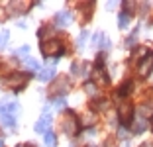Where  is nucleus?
Wrapping results in <instances>:
<instances>
[{
	"instance_id": "22",
	"label": "nucleus",
	"mask_w": 153,
	"mask_h": 147,
	"mask_svg": "<svg viewBox=\"0 0 153 147\" xmlns=\"http://www.w3.org/2000/svg\"><path fill=\"white\" fill-rule=\"evenodd\" d=\"M27 51H30V45H24V47H20L18 51H16V55H26Z\"/></svg>"
},
{
	"instance_id": "16",
	"label": "nucleus",
	"mask_w": 153,
	"mask_h": 147,
	"mask_svg": "<svg viewBox=\"0 0 153 147\" xmlns=\"http://www.w3.org/2000/svg\"><path fill=\"white\" fill-rule=\"evenodd\" d=\"M2 120V124L8 125V128H16V118H10V116H2L0 118Z\"/></svg>"
},
{
	"instance_id": "26",
	"label": "nucleus",
	"mask_w": 153,
	"mask_h": 147,
	"mask_svg": "<svg viewBox=\"0 0 153 147\" xmlns=\"http://www.w3.org/2000/svg\"><path fill=\"white\" fill-rule=\"evenodd\" d=\"M141 147H151V143H143V145H141Z\"/></svg>"
},
{
	"instance_id": "9",
	"label": "nucleus",
	"mask_w": 153,
	"mask_h": 147,
	"mask_svg": "<svg viewBox=\"0 0 153 147\" xmlns=\"http://www.w3.org/2000/svg\"><path fill=\"white\" fill-rule=\"evenodd\" d=\"M73 22V14L71 12H57L55 14V24L61 27H67Z\"/></svg>"
},
{
	"instance_id": "17",
	"label": "nucleus",
	"mask_w": 153,
	"mask_h": 147,
	"mask_svg": "<svg viewBox=\"0 0 153 147\" xmlns=\"http://www.w3.org/2000/svg\"><path fill=\"white\" fill-rule=\"evenodd\" d=\"M94 75H96V80H98V82H102V85H106V82H108V79H106V75L100 71V67L94 71Z\"/></svg>"
},
{
	"instance_id": "12",
	"label": "nucleus",
	"mask_w": 153,
	"mask_h": 147,
	"mask_svg": "<svg viewBox=\"0 0 153 147\" xmlns=\"http://www.w3.org/2000/svg\"><path fill=\"white\" fill-rule=\"evenodd\" d=\"M128 24H130V14H128V12H122L120 18H118V26L124 30V27H128Z\"/></svg>"
},
{
	"instance_id": "10",
	"label": "nucleus",
	"mask_w": 153,
	"mask_h": 147,
	"mask_svg": "<svg viewBox=\"0 0 153 147\" xmlns=\"http://www.w3.org/2000/svg\"><path fill=\"white\" fill-rule=\"evenodd\" d=\"M145 129H147V120H145V118L135 120L134 125H131V131H134V134H143Z\"/></svg>"
},
{
	"instance_id": "13",
	"label": "nucleus",
	"mask_w": 153,
	"mask_h": 147,
	"mask_svg": "<svg viewBox=\"0 0 153 147\" xmlns=\"http://www.w3.org/2000/svg\"><path fill=\"white\" fill-rule=\"evenodd\" d=\"M71 71H73V75H85L86 67L82 65V63H73V65H71Z\"/></svg>"
},
{
	"instance_id": "24",
	"label": "nucleus",
	"mask_w": 153,
	"mask_h": 147,
	"mask_svg": "<svg viewBox=\"0 0 153 147\" xmlns=\"http://www.w3.org/2000/svg\"><path fill=\"white\" fill-rule=\"evenodd\" d=\"M96 106H98V110H106V106H108V102H106V100H102V102H98Z\"/></svg>"
},
{
	"instance_id": "20",
	"label": "nucleus",
	"mask_w": 153,
	"mask_h": 147,
	"mask_svg": "<svg viewBox=\"0 0 153 147\" xmlns=\"http://www.w3.org/2000/svg\"><path fill=\"white\" fill-rule=\"evenodd\" d=\"M86 37H88V31H82L81 33V37H79V47H85V41H86Z\"/></svg>"
},
{
	"instance_id": "25",
	"label": "nucleus",
	"mask_w": 153,
	"mask_h": 147,
	"mask_svg": "<svg viewBox=\"0 0 153 147\" xmlns=\"http://www.w3.org/2000/svg\"><path fill=\"white\" fill-rule=\"evenodd\" d=\"M18 147H32V145H27V143H22V145H18Z\"/></svg>"
},
{
	"instance_id": "4",
	"label": "nucleus",
	"mask_w": 153,
	"mask_h": 147,
	"mask_svg": "<svg viewBox=\"0 0 153 147\" xmlns=\"http://www.w3.org/2000/svg\"><path fill=\"white\" fill-rule=\"evenodd\" d=\"M49 125H51V114H49V108L45 106L43 108V116L37 120V124H36V131L37 134H47V129H49Z\"/></svg>"
},
{
	"instance_id": "3",
	"label": "nucleus",
	"mask_w": 153,
	"mask_h": 147,
	"mask_svg": "<svg viewBox=\"0 0 153 147\" xmlns=\"http://www.w3.org/2000/svg\"><path fill=\"white\" fill-rule=\"evenodd\" d=\"M41 53L45 57H59V55L63 53V47H61V43L57 39H49L41 45Z\"/></svg>"
},
{
	"instance_id": "7",
	"label": "nucleus",
	"mask_w": 153,
	"mask_h": 147,
	"mask_svg": "<svg viewBox=\"0 0 153 147\" xmlns=\"http://www.w3.org/2000/svg\"><path fill=\"white\" fill-rule=\"evenodd\" d=\"M67 90H69V79H67V76H61V79H57L53 85H51V90H49V92L67 94Z\"/></svg>"
},
{
	"instance_id": "14",
	"label": "nucleus",
	"mask_w": 153,
	"mask_h": 147,
	"mask_svg": "<svg viewBox=\"0 0 153 147\" xmlns=\"http://www.w3.org/2000/svg\"><path fill=\"white\" fill-rule=\"evenodd\" d=\"M8 39H10V31H8V30H0V49L6 47Z\"/></svg>"
},
{
	"instance_id": "8",
	"label": "nucleus",
	"mask_w": 153,
	"mask_h": 147,
	"mask_svg": "<svg viewBox=\"0 0 153 147\" xmlns=\"http://www.w3.org/2000/svg\"><path fill=\"white\" fill-rule=\"evenodd\" d=\"M118 114H120V120L124 122V124H128V122L131 120L134 108H131V104H130V102H124V104H120V110H118Z\"/></svg>"
},
{
	"instance_id": "23",
	"label": "nucleus",
	"mask_w": 153,
	"mask_h": 147,
	"mask_svg": "<svg viewBox=\"0 0 153 147\" xmlns=\"http://www.w3.org/2000/svg\"><path fill=\"white\" fill-rule=\"evenodd\" d=\"M85 88H86V92H88V94H94V92H96V86H94V85H90V82H86Z\"/></svg>"
},
{
	"instance_id": "21",
	"label": "nucleus",
	"mask_w": 153,
	"mask_h": 147,
	"mask_svg": "<svg viewBox=\"0 0 153 147\" xmlns=\"http://www.w3.org/2000/svg\"><path fill=\"white\" fill-rule=\"evenodd\" d=\"M130 88H131V82L122 85V86H120V94H130Z\"/></svg>"
},
{
	"instance_id": "18",
	"label": "nucleus",
	"mask_w": 153,
	"mask_h": 147,
	"mask_svg": "<svg viewBox=\"0 0 153 147\" xmlns=\"http://www.w3.org/2000/svg\"><path fill=\"white\" fill-rule=\"evenodd\" d=\"M26 67L30 69V71H36V69L39 67V63H37L36 59H26Z\"/></svg>"
},
{
	"instance_id": "1",
	"label": "nucleus",
	"mask_w": 153,
	"mask_h": 147,
	"mask_svg": "<svg viewBox=\"0 0 153 147\" xmlns=\"http://www.w3.org/2000/svg\"><path fill=\"white\" fill-rule=\"evenodd\" d=\"M27 80H30V76H27L26 73H14V75L6 76L4 85L8 86V88H12V90H22L24 86L27 85Z\"/></svg>"
},
{
	"instance_id": "2",
	"label": "nucleus",
	"mask_w": 153,
	"mask_h": 147,
	"mask_svg": "<svg viewBox=\"0 0 153 147\" xmlns=\"http://www.w3.org/2000/svg\"><path fill=\"white\" fill-rule=\"evenodd\" d=\"M18 112H20V104L16 102V100H8V98H4V100L0 102V118H2V116L16 118Z\"/></svg>"
},
{
	"instance_id": "5",
	"label": "nucleus",
	"mask_w": 153,
	"mask_h": 147,
	"mask_svg": "<svg viewBox=\"0 0 153 147\" xmlns=\"http://www.w3.org/2000/svg\"><path fill=\"white\" fill-rule=\"evenodd\" d=\"M153 71V53H147L143 59L140 61V67H137V73L141 76H149Z\"/></svg>"
},
{
	"instance_id": "27",
	"label": "nucleus",
	"mask_w": 153,
	"mask_h": 147,
	"mask_svg": "<svg viewBox=\"0 0 153 147\" xmlns=\"http://www.w3.org/2000/svg\"><path fill=\"white\" fill-rule=\"evenodd\" d=\"M0 147H4V145H2V141H0Z\"/></svg>"
},
{
	"instance_id": "11",
	"label": "nucleus",
	"mask_w": 153,
	"mask_h": 147,
	"mask_svg": "<svg viewBox=\"0 0 153 147\" xmlns=\"http://www.w3.org/2000/svg\"><path fill=\"white\" fill-rule=\"evenodd\" d=\"M55 76V67L53 65H51V67H47V69H43V71L39 73V76H37V79L41 80V82H45V80H51Z\"/></svg>"
},
{
	"instance_id": "15",
	"label": "nucleus",
	"mask_w": 153,
	"mask_h": 147,
	"mask_svg": "<svg viewBox=\"0 0 153 147\" xmlns=\"http://www.w3.org/2000/svg\"><path fill=\"white\" fill-rule=\"evenodd\" d=\"M43 143H45V147H55V135L51 131H47L43 135Z\"/></svg>"
},
{
	"instance_id": "19",
	"label": "nucleus",
	"mask_w": 153,
	"mask_h": 147,
	"mask_svg": "<svg viewBox=\"0 0 153 147\" xmlns=\"http://www.w3.org/2000/svg\"><path fill=\"white\" fill-rule=\"evenodd\" d=\"M55 106H57L59 110H63V108H67V100H65V98H61V96H59L57 100H55Z\"/></svg>"
},
{
	"instance_id": "6",
	"label": "nucleus",
	"mask_w": 153,
	"mask_h": 147,
	"mask_svg": "<svg viewBox=\"0 0 153 147\" xmlns=\"http://www.w3.org/2000/svg\"><path fill=\"white\" fill-rule=\"evenodd\" d=\"M61 128H63L65 134L75 135L76 134V116H75V114H67V118L61 122Z\"/></svg>"
}]
</instances>
